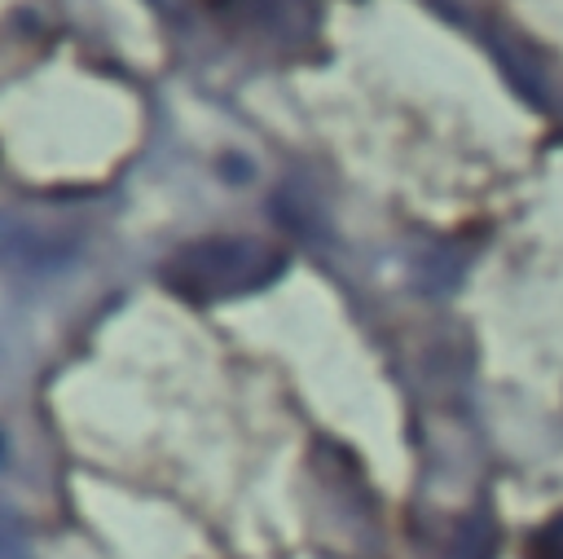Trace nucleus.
<instances>
[{
	"label": "nucleus",
	"mask_w": 563,
	"mask_h": 559,
	"mask_svg": "<svg viewBox=\"0 0 563 559\" xmlns=\"http://www.w3.org/2000/svg\"><path fill=\"white\" fill-rule=\"evenodd\" d=\"M273 268L277 255H268L255 242H198L180 251V260L172 264V282L207 299V295H238L246 286H260L264 277H273Z\"/></svg>",
	"instance_id": "f257e3e1"
}]
</instances>
